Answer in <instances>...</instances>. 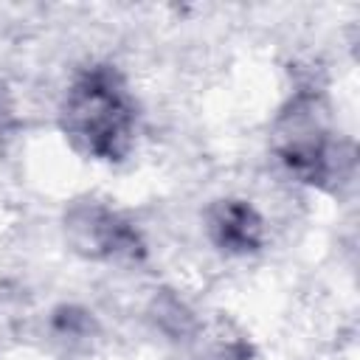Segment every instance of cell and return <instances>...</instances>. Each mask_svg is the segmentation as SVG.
<instances>
[{
	"instance_id": "obj_3",
	"label": "cell",
	"mask_w": 360,
	"mask_h": 360,
	"mask_svg": "<svg viewBox=\"0 0 360 360\" xmlns=\"http://www.w3.org/2000/svg\"><path fill=\"white\" fill-rule=\"evenodd\" d=\"M278 160L295 180L309 186L332 183L340 174L338 146L326 138V132L318 124L295 121L281 138Z\"/></svg>"
},
{
	"instance_id": "obj_2",
	"label": "cell",
	"mask_w": 360,
	"mask_h": 360,
	"mask_svg": "<svg viewBox=\"0 0 360 360\" xmlns=\"http://www.w3.org/2000/svg\"><path fill=\"white\" fill-rule=\"evenodd\" d=\"M76 245L98 259H141L143 242L129 219L104 205H79L68 222Z\"/></svg>"
},
{
	"instance_id": "obj_4",
	"label": "cell",
	"mask_w": 360,
	"mask_h": 360,
	"mask_svg": "<svg viewBox=\"0 0 360 360\" xmlns=\"http://www.w3.org/2000/svg\"><path fill=\"white\" fill-rule=\"evenodd\" d=\"M208 236L228 256H250L264 245V219L245 200H219L208 211Z\"/></svg>"
},
{
	"instance_id": "obj_1",
	"label": "cell",
	"mask_w": 360,
	"mask_h": 360,
	"mask_svg": "<svg viewBox=\"0 0 360 360\" xmlns=\"http://www.w3.org/2000/svg\"><path fill=\"white\" fill-rule=\"evenodd\" d=\"M135 101L121 73L110 65L84 68L62 101V129L87 158L118 163L135 141Z\"/></svg>"
}]
</instances>
